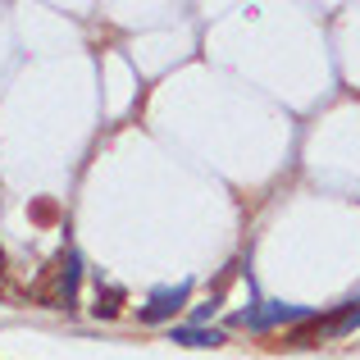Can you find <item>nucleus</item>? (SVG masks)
<instances>
[{
  "instance_id": "obj_5",
  "label": "nucleus",
  "mask_w": 360,
  "mask_h": 360,
  "mask_svg": "<svg viewBox=\"0 0 360 360\" xmlns=\"http://www.w3.org/2000/svg\"><path fill=\"white\" fill-rule=\"evenodd\" d=\"M123 301H128V292L110 283V288L96 292V306H91V310H96V319H115V315H123Z\"/></svg>"
},
{
  "instance_id": "obj_3",
  "label": "nucleus",
  "mask_w": 360,
  "mask_h": 360,
  "mask_svg": "<svg viewBox=\"0 0 360 360\" xmlns=\"http://www.w3.org/2000/svg\"><path fill=\"white\" fill-rule=\"evenodd\" d=\"M297 319H310L306 306H269V310H242L233 324L242 328H274V324H297Z\"/></svg>"
},
{
  "instance_id": "obj_1",
  "label": "nucleus",
  "mask_w": 360,
  "mask_h": 360,
  "mask_svg": "<svg viewBox=\"0 0 360 360\" xmlns=\"http://www.w3.org/2000/svg\"><path fill=\"white\" fill-rule=\"evenodd\" d=\"M78 283H82V255L73 251V246H64V251L46 264V274L37 278L32 301H41V306H51V310H78Z\"/></svg>"
},
{
  "instance_id": "obj_7",
  "label": "nucleus",
  "mask_w": 360,
  "mask_h": 360,
  "mask_svg": "<svg viewBox=\"0 0 360 360\" xmlns=\"http://www.w3.org/2000/svg\"><path fill=\"white\" fill-rule=\"evenodd\" d=\"M0 297H9V255L0 246Z\"/></svg>"
},
{
  "instance_id": "obj_2",
  "label": "nucleus",
  "mask_w": 360,
  "mask_h": 360,
  "mask_svg": "<svg viewBox=\"0 0 360 360\" xmlns=\"http://www.w3.org/2000/svg\"><path fill=\"white\" fill-rule=\"evenodd\" d=\"M187 297H192V283H174V288H160L150 292V301L137 310L141 324H165V319H174L178 310L187 306Z\"/></svg>"
},
{
  "instance_id": "obj_4",
  "label": "nucleus",
  "mask_w": 360,
  "mask_h": 360,
  "mask_svg": "<svg viewBox=\"0 0 360 360\" xmlns=\"http://www.w3.org/2000/svg\"><path fill=\"white\" fill-rule=\"evenodd\" d=\"M169 342H183V347H219L224 338L214 328H201V324H183V328H169Z\"/></svg>"
},
{
  "instance_id": "obj_6",
  "label": "nucleus",
  "mask_w": 360,
  "mask_h": 360,
  "mask_svg": "<svg viewBox=\"0 0 360 360\" xmlns=\"http://www.w3.org/2000/svg\"><path fill=\"white\" fill-rule=\"evenodd\" d=\"M356 324H360V301H352V306H342L338 315H328V333H352Z\"/></svg>"
}]
</instances>
